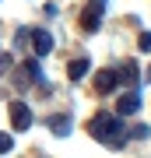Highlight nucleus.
<instances>
[{"label": "nucleus", "mask_w": 151, "mask_h": 158, "mask_svg": "<svg viewBox=\"0 0 151 158\" xmlns=\"http://www.w3.org/2000/svg\"><path fill=\"white\" fill-rule=\"evenodd\" d=\"M116 85H120L116 70H99V74H95V91H99V95H109V91H116Z\"/></svg>", "instance_id": "39448f33"}, {"label": "nucleus", "mask_w": 151, "mask_h": 158, "mask_svg": "<svg viewBox=\"0 0 151 158\" xmlns=\"http://www.w3.org/2000/svg\"><path fill=\"white\" fill-rule=\"evenodd\" d=\"M91 7H99V11H106V0H91Z\"/></svg>", "instance_id": "4468645a"}, {"label": "nucleus", "mask_w": 151, "mask_h": 158, "mask_svg": "<svg viewBox=\"0 0 151 158\" xmlns=\"http://www.w3.org/2000/svg\"><path fill=\"white\" fill-rule=\"evenodd\" d=\"M137 49H141V53H151V32H141V39H137Z\"/></svg>", "instance_id": "9b49d317"}, {"label": "nucleus", "mask_w": 151, "mask_h": 158, "mask_svg": "<svg viewBox=\"0 0 151 158\" xmlns=\"http://www.w3.org/2000/svg\"><path fill=\"white\" fill-rule=\"evenodd\" d=\"M84 74H88V60H84V56L74 60V63H67V77H70V81H81Z\"/></svg>", "instance_id": "9d476101"}, {"label": "nucleus", "mask_w": 151, "mask_h": 158, "mask_svg": "<svg viewBox=\"0 0 151 158\" xmlns=\"http://www.w3.org/2000/svg\"><path fill=\"white\" fill-rule=\"evenodd\" d=\"M11 148H14V137L11 134H0V155H7Z\"/></svg>", "instance_id": "f8f14e48"}, {"label": "nucleus", "mask_w": 151, "mask_h": 158, "mask_svg": "<svg viewBox=\"0 0 151 158\" xmlns=\"http://www.w3.org/2000/svg\"><path fill=\"white\" fill-rule=\"evenodd\" d=\"M7 67H11V56H4V53H0V74H4Z\"/></svg>", "instance_id": "ddd939ff"}, {"label": "nucleus", "mask_w": 151, "mask_h": 158, "mask_svg": "<svg viewBox=\"0 0 151 158\" xmlns=\"http://www.w3.org/2000/svg\"><path fill=\"white\" fill-rule=\"evenodd\" d=\"M88 134L91 137H99L102 144H109V148H120L127 141V130H123V119H116L112 113H95L91 116V123H88Z\"/></svg>", "instance_id": "f257e3e1"}, {"label": "nucleus", "mask_w": 151, "mask_h": 158, "mask_svg": "<svg viewBox=\"0 0 151 158\" xmlns=\"http://www.w3.org/2000/svg\"><path fill=\"white\" fill-rule=\"evenodd\" d=\"M14 81H18V88H28V85H46V81H42V70H39V63H35V60L18 63Z\"/></svg>", "instance_id": "f03ea898"}, {"label": "nucleus", "mask_w": 151, "mask_h": 158, "mask_svg": "<svg viewBox=\"0 0 151 158\" xmlns=\"http://www.w3.org/2000/svg\"><path fill=\"white\" fill-rule=\"evenodd\" d=\"M49 130H53L56 137H67L70 134V119L67 116H49Z\"/></svg>", "instance_id": "1a4fd4ad"}, {"label": "nucleus", "mask_w": 151, "mask_h": 158, "mask_svg": "<svg viewBox=\"0 0 151 158\" xmlns=\"http://www.w3.org/2000/svg\"><path fill=\"white\" fill-rule=\"evenodd\" d=\"M148 81H151V67H148Z\"/></svg>", "instance_id": "2eb2a0df"}, {"label": "nucleus", "mask_w": 151, "mask_h": 158, "mask_svg": "<svg viewBox=\"0 0 151 158\" xmlns=\"http://www.w3.org/2000/svg\"><path fill=\"white\" fill-rule=\"evenodd\" d=\"M11 123H14V130H28L32 127V109L25 102H11Z\"/></svg>", "instance_id": "7ed1b4c3"}, {"label": "nucleus", "mask_w": 151, "mask_h": 158, "mask_svg": "<svg viewBox=\"0 0 151 158\" xmlns=\"http://www.w3.org/2000/svg\"><path fill=\"white\" fill-rule=\"evenodd\" d=\"M32 49L39 53V56H46V53L53 49V35H49V32H42V28H39V32H32Z\"/></svg>", "instance_id": "423d86ee"}, {"label": "nucleus", "mask_w": 151, "mask_h": 158, "mask_svg": "<svg viewBox=\"0 0 151 158\" xmlns=\"http://www.w3.org/2000/svg\"><path fill=\"white\" fill-rule=\"evenodd\" d=\"M99 25H102V11H99V7H84V14H81V28H84V32H95Z\"/></svg>", "instance_id": "0eeeda50"}, {"label": "nucleus", "mask_w": 151, "mask_h": 158, "mask_svg": "<svg viewBox=\"0 0 151 158\" xmlns=\"http://www.w3.org/2000/svg\"><path fill=\"white\" fill-rule=\"evenodd\" d=\"M116 77H120V81H127V85L134 88V85H137V63H134V60H127L123 67L116 70Z\"/></svg>", "instance_id": "6e6552de"}, {"label": "nucleus", "mask_w": 151, "mask_h": 158, "mask_svg": "<svg viewBox=\"0 0 151 158\" xmlns=\"http://www.w3.org/2000/svg\"><path fill=\"white\" fill-rule=\"evenodd\" d=\"M137 109H141V95H137L134 88H130L127 95H120V102H116V113L120 116H134Z\"/></svg>", "instance_id": "20e7f679"}]
</instances>
